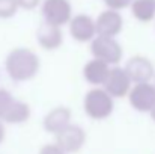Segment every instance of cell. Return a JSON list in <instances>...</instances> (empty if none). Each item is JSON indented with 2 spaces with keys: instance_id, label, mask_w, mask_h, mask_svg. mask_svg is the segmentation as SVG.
Wrapping results in <instances>:
<instances>
[{
  "instance_id": "obj_1",
  "label": "cell",
  "mask_w": 155,
  "mask_h": 154,
  "mask_svg": "<svg viewBox=\"0 0 155 154\" xmlns=\"http://www.w3.org/2000/svg\"><path fill=\"white\" fill-rule=\"evenodd\" d=\"M41 68V60L38 54L30 49L17 47L9 51L5 60V70L11 80L20 83L32 80Z\"/></svg>"
},
{
  "instance_id": "obj_2",
  "label": "cell",
  "mask_w": 155,
  "mask_h": 154,
  "mask_svg": "<svg viewBox=\"0 0 155 154\" xmlns=\"http://www.w3.org/2000/svg\"><path fill=\"white\" fill-rule=\"evenodd\" d=\"M83 107L89 118L95 121H103L113 113L114 98L104 88H94L86 92L83 100Z\"/></svg>"
},
{
  "instance_id": "obj_3",
  "label": "cell",
  "mask_w": 155,
  "mask_h": 154,
  "mask_svg": "<svg viewBox=\"0 0 155 154\" xmlns=\"http://www.w3.org/2000/svg\"><path fill=\"white\" fill-rule=\"evenodd\" d=\"M91 51L94 59L103 60L107 65H117L124 56L122 46L116 41V38L107 36H97L91 43Z\"/></svg>"
},
{
  "instance_id": "obj_4",
  "label": "cell",
  "mask_w": 155,
  "mask_h": 154,
  "mask_svg": "<svg viewBox=\"0 0 155 154\" xmlns=\"http://www.w3.org/2000/svg\"><path fill=\"white\" fill-rule=\"evenodd\" d=\"M44 21L62 27L72 20V6L69 0H44L42 2Z\"/></svg>"
},
{
  "instance_id": "obj_5",
  "label": "cell",
  "mask_w": 155,
  "mask_h": 154,
  "mask_svg": "<svg viewBox=\"0 0 155 154\" xmlns=\"http://www.w3.org/2000/svg\"><path fill=\"white\" fill-rule=\"evenodd\" d=\"M125 71L133 83H149L155 77V68L151 59L146 56H133L125 63Z\"/></svg>"
},
{
  "instance_id": "obj_6",
  "label": "cell",
  "mask_w": 155,
  "mask_h": 154,
  "mask_svg": "<svg viewBox=\"0 0 155 154\" xmlns=\"http://www.w3.org/2000/svg\"><path fill=\"white\" fill-rule=\"evenodd\" d=\"M130 104L134 110L146 113L155 107V85L149 83H137L131 88L128 94Z\"/></svg>"
},
{
  "instance_id": "obj_7",
  "label": "cell",
  "mask_w": 155,
  "mask_h": 154,
  "mask_svg": "<svg viewBox=\"0 0 155 154\" xmlns=\"http://www.w3.org/2000/svg\"><path fill=\"white\" fill-rule=\"evenodd\" d=\"M131 79L128 77L125 68L120 67H113L110 68L108 77L104 83V89L113 97V98H122V97H128L130 91H131Z\"/></svg>"
},
{
  "instance_id": "obj_8",
  "label": "cell",
  "mask_w": 155,
  "mask_h": 154,
  "mask_svg": "<svg viewBox=\"0 0 155 154\" xmlns=\"http://www.w3.org/2000/svg\"><path fill=\"white\" fill-rule=\"evenodd\" d=\"M69 35L77 43H87L97 38L95 20L86 14H77L69 21Z\"/></svg>"
},
{
  "instance_id": "obj_9",
  "label": "cell",
  "mask_w": 155,
  "mask_h": 154,
  "mask_svg": "<svg viewBox=\"0 0 155 154\" xmlns=\"http://www.w3.org/2000/svg\"><path fill=\"white\" fill-rule=\"evenodd\" d=\"M95 26H97V36L116 38L124 29V18L120 12L113 9H105L95 20Z\"/></svg>"
},
{
  "instance_id": "obj_10",
  "label": "cell",
  "mask_w": 155,
  "mask_h": 154,
  "mask_svg": "<svg viewBox=\"0 0 155 154\" xmlns=\"http://www.w3.org/2000/svg\"><path fill=\"white\" fill-rule=\"evenodd\" d=\"M56 144L66 154L77 153L86 144V132L80 125L71 124L63 132H60L59 135H56Z\"/></svg>"
},
{
  "instance_id": "obj_11",
  "label": "cell",
  "mask_w": 155,
  "mask_h": 154,
  "mask_svg": "<svg viewBox=\"0 0 155 154\" xmlns=\"http://www.w3.org/2000/svg\"><path fill=\"white\" fill-rule=\"evenodd\" d=\"M42 125H44L45 132L53 133V135H59L68 125H71V110L65 106L54 107L44 116Z\"/></svg>"
},
{
  "instance_id": "obj_12",
  "label": "cell",
  "mask_w": 155,
  "mask_h": 154,
  "mask_svg": "<svg viewBox=\"0 0 155 154\" xmlns=\"http://www.w3.org/2000/svg\"><path fill=\"white\" fill-rule=\"evenodd\" d=\"M36 39L44 50H57L63 43V33L60 27L44 21L36 30Z\"/></svg>"
},
{
  "instance_id": "obj_13",
  "label": "cell",
  "mask_w": 155,
  "mask_h": 154,
  "mask_svg": "<svg viewBox=\"0 0 155 154\" xmlns=\"http://www.w3.org/2000/svg\"><path fill=\"white\" fill-rule=\"evenodd\" d=\"M108 73H110V65H107L105 62L98 60V59H91L83 68L84 80L94 86H100V85L104 86L108 77Z\"/></svg>"
},
{
  "instance_id": "obj_14",
  "label": "cell",
  "mask_w": 155,
  "mask_h": 154,
  "mask_svg": "<svg viewBox=\"0 0 155 154\" xmlns=\"http://www.w3.org/2000/svg\"><path fill=\"white\" fill-rule=\"evenodd\" d=\"M30 106L24 101L15 100V103L12 104V107L9 109V112L6 113L3 122L8 124H23L30 118Z\"/></svg>"
},
{
  "instance_id": "obj_15",
  "label": "cell",
  "mask_w": 155,
  "mask_h": 154,
  "mask_svg": "<svg viewBox=\"0 0 155 154\" xmlns=\"http://www.w3.org/2000/svg\"><path fill=\"white\" fill-rule=\"evenodd\" d=\"M130 9L133 17L140 23H149L155 18V6L149 0H134Z\"/></svg>"
},
{
  "instance_id": "obj_16",
  "label": "cell",
  "mask_w": 155,
  "mask_h": 154,
  "mask_svg": "<svg viewBox=\"0 0 155 154\" xmlns=\"http://www.w3.org/2000/svg\"><path fill=\"white\" fill-rule=\"evenodd\" d=\"M14 103H15V98L12 97V94L8 89L2 88L0 89V121L5 119L6 113L9 112V109L12 107Z\"/></svg>"
},
{
  "instance_id": "obj_17",
  "label": "cell",
  "mask_w": 155,
  "mask_h": 154,
  "mask_svg": "<svg viewBox=\"0 0 155 154\" xmlns=\"http://www.w3.org/2000/svg\"><path fill=\"white\" fill-rule=\"evenodd\" d=\"M18 11L17 0H0V18L8 20L12 18Z\"/></svg>"
},
{
  "instance_id": "obj_18",
  "label": "cell",
  "mask_w": 155,
  "mask_h": 154,
  "mask_svg": "<svg viewBox=\"0 0 155 154\" xmlns=\"http://www.w3.org/2000/svg\"><path fill=\"white\" fill-rule=\"evenodd\" d=\"M134 0H104V3L107 5L108 9H113V11H117V12L125 9V8H130Z\"/></svg>"
},
{
  "instance_id": "obj_19",
  "label": "cell",
  "mask_w": 155,
  "mask_h": 154,
  "mask_svg": "<svg viewBox=\"0 0 155 154\" xmlns=\"http://www.w3.org/2000/svg\"><path fill=\"white\" fill-rule=\"evenodd\" d=\"M39 154H66V153L57 144H47V145H44L39 150Z\"/></svg>"
},
{
  "instance_id": "obj_20",
  "label": "cell",
  "mask_w": 155,
  "mask_h": 154,
  "mask_svg": "<svg viewBox=\"0 0 155 154\" xmlns=\"http://www.w3.org/2000/svg\"><path fill=\"white\" fill-rule=\"evenodd\" d=\"M18 8L26 9V11H33L38 8V5L41 3V0H17Z\"/></svg>"
},
{
  "instance_id": "obj_21",
  "label": "cell",
  "mask_w": 155,
  "mask_h": 154,
  "mask_svg": "<svg viewBox=\"0 0 155 154\" xmlns=\"http://www.w3.org/2000/svg\"><path fill=\"white\" fill-rule=\"evenodd\" d=\"M5 136H6V128H5L3 121H0V144L5 141Z\"/></svg>"
},
{
  "instance_id": "obj_22",
  "label": "cell",
  "mask_w": 155,
  "mask_h": 154,
  "mask_svg": "<svg viewBox=\"0 0 155 154\" xmlns=\"http://www.w3.org/2000/svg\"><path fill=\"white\" fill-rule=\"evenodd\" d=\"M151 118H152V121L155 122V107L152 109V110H151Z\"/></svg>"
},
{
  "instance_id": "obj_23",
  "label": "cell",
  "mask_w": 155,
  "mask_h": 154,
  "mask_svg": "<svg viewBox=\"0 0 155 154\" xmlns=\"http://www.w3.org/2000/svg\"><path fill=\"white\" fill-rule=\"evenodd\" d=\"M149 2H151V3H152V5L155 6V0H149Z\"/></svg>"
},
{
  "instance_id": "obj_24",
  "label": "cell",
  "mask_w": 155,
  "mask_h": 154,
  "mask_svg": "<svg viewBox=\"0 0 155 154\" xmlns=\"http://www.w3.org/2000/svg\"><path fill=\"white\" fill-rule=\"evenodd\" d=\"M154 80H155V77H154ZM154 85H155V83H154Z\"/></svg>"
}]
</instances>
